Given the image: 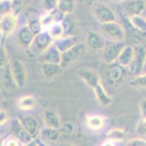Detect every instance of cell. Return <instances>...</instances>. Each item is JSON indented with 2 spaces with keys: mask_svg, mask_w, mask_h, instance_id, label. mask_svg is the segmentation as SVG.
Wrapping results in <instances>:
<instances>
[{
  "mask_svg": "<svg viewBox=\"0 0 146 146\" xmlns=\"http://www.w3.org/2000/svg\"><path fill=\"white\" fill-rule=\"evenodd\" d=\"M41 61L42 63L62 64V53L57 49L55 44H53L43 54H41Z\"/></svg>",
  "mask_w": 146,
  "mask_h": 146,
  "instance_id": "5bb4252c",
  "label": "cell"
},
{
  "mask_svg": "<svg viewBox=\"0 0 146 146\" xmlns=\"http://www.w3.org/2000/svg\"><path fill=\"white\" fill-rule=\"evenodd\" d=\"M74 130H75V127H74V125H72L71 123H64V124H62L61 125V127H60V131H61V133L62 135H71L72 132H74Z\"/></svg>",
  "mask_w": 146,
  "mask_h": 146,
  "instance_id": "8d00e7d4",
  "label": "cell"
},
{
  "mask_svg": "<svg viewBox=\"0 0 146 146\" xmlns=\"http://www.w3.org/2000/svg\"><path fill=\"white\" fill-rule=\"evenodd\" d=\"M4 146H22L21 143L17 138H8L4 141Z\"/></svg>",
  "mask_w": 146,
  "mask_h": 146,
  "instance_id": "b9f144b4",
  "label": "cell"
},
{
  "mask_svg": "<svg viewBox=\"0 0 146 146\" xmlns=\"http://www.w3.org/2000/svg\"><path fill=\"white\" fill-rule=\"evenodd\" d=\"M8 1H9V3H14V1H15V0H8Z\"/></svg>",
  "mask_w": 146,
  "mask_h": 146,
  "instance_id": "f907efd6",
  "label": "cell"
},
{
  "mask_svg": "<svg viewBox=\"0 0 146 146\" xmlns=\"http://www.w3.org/2000/svg\"><path fill=\"white\" fill-rule=\"evenodd\" d=\"M8 118H9V115L6 110H0V126L5 125L8 121Z\"/></svg>",
  "mask_w": 146,
  "mask_h": 146,
  "instance_id": "60d3db41",
  "label": "cell"
},
{
  "mask_svg": "<svg viewBox=\"0 0 146 146\" xmlns=\"http://www.w3.org/2000/svg\"><path fill=\"white\" fill-rule=\"evenodd\" d=\"M61 131L60 129H53V127H43L40 132V137L43 143H55L61 138Z\"/></svg>",
  "mask_w": 146,
  "mask_h": 146,
  "instance_id": "ffe728a7",
  "label": "cell"
},
{
  "mask_svg": "<svg viewBox=\"0 0 146 146\" xmlns=\"http://www.w3.org/2000/svg\"><path fill=\"white\" fill-rule=\"evenodd\" d=\"M5 1H8V0H0V3H5Z\"/></svg>",
  "mask_w": 146,
  "mask_h": 146,
  "instance_id": "681fc988",
  "label": "cell"
},
{
  "mask_svg": "<svg viewBox=\"0 0 146 146\" xmlns=\"http://www.w3.org/2000/svg\"><path fill=\"white\" fill-rule=\"evenodd\" d=\"M57 8L66 14H70L75 8V0H57Z\"/></svg>",
  "mask_w": 146,
  "mask_h": 146,
  "instance_id": "f1b7e54d",
  "label": "cell"
},
{
  "mask_svg": "<svg viewBox=\"0 0 146 146\" xmlns=\"http://www.w3.org/2000/svg\"><path fill=\"white\" fill-rule=\"evenodd\" d=\"M50 14H52V17H53L54 22H58V23L62 22V21L64 20V18L67 17V14H66V13H63L62 11H60L58 8H56V9H54V11H52V12H50Z\"/></svg>",
  "mask_w": 146,
  "mask_h": 146,
  "instance_id": "e575fe53",
  "label": "cell"
},
{
  "mask_svg": "<svg viewBox=\"0 0 146 146\" xmlns=\"http://www.w3.org/2000/svg\"><path fill=\"white\" fill-rule=\"evenodd\" d=\"M86 46L91 50H102L105 46V39L103 36L94 31H89L87 33Z\"/></svg>",
  "mask_w": 146,
  "mask_h": 146,
  "instance_id": "7c38bea8",
  "label": "cell"
},
{
  "mask_svg": "<svg viewBox=\"0 0 146 146\" xmlns=\"http://www.w3.org/2000/svg\"><path fill=\"white\" fill-rule=\"evenodd\" d=\"M145 139H146V138H145Z\"/></svg>",
  "mask_w": 146,
  "mask_h": 146,
  "instance_id": "db71d44e",
  "label": "cell"
},
{
  "mask_svg": "<svg viewBox=\"0 0 146 146\" xmlns=\"http://www.w3.org/2000/svg\"><path fill=\"white\" fill-rule=\"evenodd\" d=\"M139 110H140V113H141L143 118H146V98L140 101V103H139Z\"/></svg>",
  "mask_w": 146,
  "mask_h": 146,
  "instance_id": "7bdbcfd3",
  "label": "cell"
},
{
  "mask_svg": "<svg viewBox=\"0 0 146 146\" xmlns=\"http://www.w3.org/2000/svg\"><path fill=\"white\" fill-rule=\"evenodd\" d=\"M22 146H39V145H38V141H36V139H34V140H32L31 143L25 144V145H22Z\"/></svg>",
  "mask_w": 146,
  "mask_h": 146,
  "instance_id": "f6af8a7d",
  "label": "cell"
},
{
  "mask_svg": "<svg viewBox=\"0 0 146 146\" xmlns=\"http://www.w3.org/2000/svg\"><path fill=\"white\" fill-rule=\"evenodd\" d=\"M61 23H62V27L64 31V35H75V34H72L75 29V21L70 15L67 14V17Z\"/></svg>",
  "mask_w": 146,
  "mask_h": 146,
  "instance_id": "4dcf8cb0",
  "label": "cell"
},
{
  "mask_svg": "<svg viewBox=\"0 0 146 146\" xmlns=\"http://www.w3.org/2000/svg\"><path fill=\"white\" fill-rule=\"evenodd\" d=\"M63 146H74V145H71V144H64Z\"/></svg>",
  "mask_w": 146,
  "mask_h": 146,
  "instance_id": "c3c4849f",
  "label": "cell"
},
{
  "mask_svg": "<svg viewBox=\"0 0 146 146\" xmlns=\"http://www.w3.org/2000/svg\"><path fill=\"white\" fill-rule=\"evenodd\" d=\"M115 1H121V0H115Z\"/></svg>",
  "mask_w": 146,
  "mask_h": 146,
  "instance_id": "f5cc1de1",
  "label": "cell"
},
{
  "mask_svg": "<svg viewBox=\"0 0 146 146\" xmlns=\"http://www.w3.org/2000/svg\"><path fill=\"white\" fill-rule=\"evenodd\" d=\"M141 74H146V56H145V62H144V66H143V71Z\"/></svg>",
  "mask_w": 146,
  "mask_h": 146,
  "instance_id": "7dc6e473",
  "label": "cell"
},
{
  "mask_svg": "<svg viewBox=\"0 0 146 146\" xmlns=\"http://www.w3.org/2000/svg\"><path fill=\"white\" fill-rule=\"evenodd\" d=\"M0 82H1V86L4 89L13 91L14 88L17 87V84L14 82V78L12 76L11 72V68H9V63L3 69V74H1V78H0Z\"/></svg>",
  "mask_w": 146,
  "mask_h": 146,
  "instance_id": "603a6c76",
  "label": "cell"
},
{
  "mask_svg": "<svg viewBox=\"0 0 146 146\" xmlns=\"http://www.w3.org/2000/svg\"><path fill=\"white\" fill-rule=\"evenodd\" d=\"M27 27L31 29V32L36 36L38 34H40L43 29H42V26H41V22H40V19L39 18H29L28 19V22H27Z\"/></svg>",
  "mask_w": 146,
  "mask_h": 146,
  "instance_id": "f546056e",
  "label": "cell"
},
{
  "mask_svg": "<svg viewBox=\"0 0 146 146\" xmlns=\"http://www.w3.org/2000/svg\"><path fill=\"white\" fill-rule=\"evenodd\" d=\"M62 71V66L55 63H41V74L46 80H53Z\"/></svg>",
  "mask_w": 146,
  "mask_h": 146,
  "instance_id": "e0dca14e",
  "label": "cell"
},
{
  "mask_svg": "<svg viewBox=\"0 0 146 146\" xmlns=\"http://www.w3.org/2000/svg\"><path fill=\"white\" fill-rule=\"evenodd\" d=\"M129 84L135 89H146V74L136 76L129 82Z\"/></svg>",
  "mask_w": 146,
  "mask_h": 146,
  "instance_id": "1f68e13d",
  "label": "cell"
},
{
  "mask_svg": "<svg viewBox=\"0 0 146 146\" xmlns=\"http://www.w3.org/2000/svg\"><path fill=\"white\" fill-rule=\"evenodd\" d=\"M78 76L81 77V80L87 84L88 87H90L91 89H95L98 84L101 83V77L97 74L96 71L88 69V68H82L78 70Z\"/></svg>",
  "mask_w": 146,
  "mask_h": 146,
  "instance_id": "30bf717a",
  "label": "cell"
},
{
  "mask_svg": "<svg viewBox=\"0 0 146 146\" xmlns=\"http://www.w3.org/2000/svg\"><path fill=\"white\" fill-rule=\"evenodd\" d=\"M129 21L132 25V27H135L137 31L140 33H146V18L141 15H132L129 17Z\"/></svg>",
  "mask_w": 146,
  "mask_h": 146,
  "instance_id": "4316f807",
  "label": "cell"
},
{
  "mask_svg": "<svg viewBox=\"0 0 146 146\" xmlns=\"http://www.w3.org/2000/svg\"><path fill=\"white\" fill-rule=\"evenodd\" d=\"M126 146H146V139L143 138H135L127 141Z\"/></svg>",
  "mask_w": 146,
  "mask_h": 146,
  "instance_id": "ab89813d",
  "label": "cell"
},
{
  "mask_svg": "<svg viewBox=\"0 0 146 146\" xmlns=\"http://www.w3.org/2000/svg\"><path fill=\"white\" fill-rule=\"evenodd\" d=\"M42 6L46 12H52L57 8V0H42Z\"/></svg>",
  "mask_w": 146,
  "mask_h": 146,
  "instance_id": "d590c367",
  "label": "cell"
},
{
  "mask_svg": "<svg viewBox=\"0 0 146 146\" xmlns=\"http://www.w3.org/2000/svg\"><path fill=\"white\" fill-rule=\"evenodd\" d=\"M11 131H12L13 137L17 138L22 145L28 144L32 140H34V138L26 131V129L23 127L20 119H13L11 121Z\"/></svg>",
  "mask_w": 146,
  "mask_h": 146,
  "instance_id": "ba28073f",
  "label": "cell"
},
{
  "mask_svg": "<svg viewBox=\"0 0 146 146\" xmlns=\"http://www.w3.org/2000/svg\"><path fill=\"white\" fill-rule=\"evenodd\" d=\"M94 92H95V96H96V100L102 106H109L112 104V98L111 96L109 95L105 90V88L103 87V84L100 83L95 89H94Z\"/></svg>",
  "mask_w": 146,
  "mask_h": 146,
  "instance_id": "44dd1931",
  "label": "cell"
},
{
  "mask_svg": "<svg viewBox=\"0 0 146 146\" xmlns=\"http://www.w3.org/2000/svg\"><path fill=\"white\" fill-rule=\"evenodd\" d=\"M12 11V5L9 1H5V3H0V15H5L7 13H11Z\"/></svg>",
  "mask_w": 146,
  "mask_h": 146,
  "instance_id": "74e56055",
  "label": "cell"
},
{
  "mask_svg": "<svg viewBox=\"0 0 146 146\" xmlns=\"http://www.w3.org/2000/svg\"><path fill=\"white\" fill-rule=\"evenodd\" d=\"M145 56H146V49L138 44L135 47V55H133V58L131 61V63L129 64V67L126 68L127 71L130 74L135 75V76H139L141 75V71H143V66L145 62Z\"/></svg>",
  "mask_w": 146,
  "mask_h": 146,
  "instance_id": "277c9868",
  "label": "cell"
},
{
  "mask_svg": "<svg viewBox=\"0 0 146 146\" xmlns=\"http://www.w3.org/2000/svg\"><path fill=\"white\" fill-rule=\"evenodd\" d=\"M36 104V100L35 97L32 96V95H27V96H22L21 98H19L18 101V106L21 109V110H32V109H34Z\"/></svg>",
  "mask_w": 146,
  "mask_h": 146,
  "instance_id": "484cf974",
  "label": "cell"
},
{
  "mask_svg": "<svg viewBox=\"0 0 146 146\" xmlns=\"http://www.w3.org/2000/svg\"><path fill=\"white\" fill-rule=\"evenodd\" d=\"M102 146H116V145H115L113 141H111V140H109V139H108V140H105V141L102 144Z\"/></svg>",
  "mask_w": 146,
  "mask_h": 146,
  "instance_id": "ee69618b",
  "label": "cell"
},
{
  "mask_svg": "<svg viewBox=\"0 0 146 146\" xmlns=\"http://www.w3.org/2000/svg\"><path fill=\"white\" fill-rule=\"evenodd\" d=\"M35 35L31 32V29L27 26H22L17 35V40L20 47H22L23 49H29L32 47V43L34 41Z\"/></svg>",
  "mask_w": 146,
  "mask_h": 146,
  "instance_id": "4fadbf2b",
  "label": "cell"
},
{
  "mask_svg": "<svg viewBox=\"0 0 146 146\" xmlns=\"http://www.w3.org/2000/svg\"><path fill=\"white\" fill-rule=\"evenodd\" d=\"M84 50H86V43L78 42L77 44L71 47L67 52L62 53V64H69L71 62H74L75 60H77L84 53Z\"/></svg>",
  "mask_w": 146,
  "mask_h": 146,
  "instance_id": "8fae6325",
  "label": "cell"
},
{
  "mask_svg": "<svg viewBox=\"0 0 146 146\" xmlns=\"http://www.w3.org/2000/svg\"><path fill=\"white\" fill-rule=\"evenodd\" d=\"M92 13L100 23L113 22L117 19V15L111 7H109L104 3L97 1L92 5Z\"/></svg>",
  "mask_w": 146,
  "mask_h": 146,
  "instance_id": "7a4b0ae2",
  "label": "cell"
},
{
  "mask_svg": "<svg viewBox=\"0 0 146 146\" xmlns=\"http://www.w3.org/2000/svg\"><path fill=\"white\" fill-rule=\"evenodd\" d=\"M39 19H40V22H41V26H42L43 31H47L54 23V20H53V17L50 14V12H46V13L42 14Z\"/></svg>",
  "mask_w": 146,
  "mask_h": 146,
  "instance_id": "836d02e7",
  "label": "cell"
},
{
  "mask_svg": "<svg viewBox=\"0 0 146 146\" xmlns=\"http://www.w3.org/2000/svg\"><path fill=\"white\" fill-rule=\"evenodd\" d=\"M100 34L104 39L110 40L112 42H124L126 39V34L124 27L119 22H108L101 23L100 26Z\"/></svg>",
  "mask_w": 146,
  "mask_h": 146,
  "instance_id": "6da1fadb",
  "label": "cell"
},
{
  "mask_svg": "<svg viewBox=\"0 0 146 146\" xmlns=\"http://www.w3.org/2000/svg\"><path fill=\"white\" fill-rule=\"evenodd\" d=\"M125 46L126 44L124 42H111L109 44H105L102 49V58L104 63L106 64L115 63Z\"/></svg>",
  "mask_w": 146,
  "mask_h": 146,
  "instance_id": "8992f818",
  "label": "cell"
},
{
  "mask_svg": "<svg viewBox=\"0 0 146 146\" xmlns=\"http://www.w3.org/2000/svg\"><path fill=\"white\" fill-rule=\"evenodd\" d=\"M43 121L47 127H53V129H60L61 127V121L58 118V115L55 112L53 109H47L43 111L42 115Z\"/></svg>",
  "mask_w": 146,
  "mask_h": 146,
  "instance_id": "d6986e66",
  "label": "cell"
},
{
  "mask_svg": "<svg viewBox=\"0 0 146 146\" xmlns=\"http://www.w3.org/2000/svg\"><path fill=\"white\" fill-rule=\"evenodd\" d=\"M137 133L139 136H146V118H141V120L138 123Z\"/></svg>",
  "mask_w": 146,
  "mask_h": 146,
  "instance_id": "f35d334b",
  "label": "cell"
},
{
  "mask_svg": "<svg viewBox=\"0 0 146 146\" xmlns=\"http://www.w3.org/2000/svg\"><path fill=\"white\" fill-rule=\"evenodd\" d=\"M0 97H1V89H0Z\"/></svg>",
  "mask_w": 146,
  "mask_h": 146,
  "instance_id": "816d5d0a",
  "label": "cell"
},
{
  "mask_svg": "<svg viewBox=\"0 0 146 146\" xmlns=\"http://www.w3.org/2000/svg\"><path fill=\"white\" fill-rule=\"evenodd\" d=\"M36 141H38V145H39V146H48L46 143H43V141L40 140V139H36Z\"/></svg>",
  "mask_w": 146,
  "mask_h": 146,
  "instance_id": "bcb514c9",
  "label": "cell"
},
{
  "mask_svg": "<svg viewBox=\"0 0 146 146\" xmlns=\"http://www.w3.org/2000/svg\"><path fill=\"white\" fill-rule=\"evenodd\" d=\"M106 137L109 140H111L113 143H120V141H124L126 139V131L124 129L113 127V129L108 131Z\"/></svg>",
  "mask_w": 146,
  "mask_h": 146,
  "instance_id": "d4e9b609",
  "label": "cell"
},
{
  "mask_svg": "<svg viewBox=\"0 0 146 146\" xmlns=\"http://www.w3.org/2000/svg\"><path fill=\"white\" fill-rule=\"evenodd\" d=\"M21 120V123L23 125V127L26 129V131L29 133V135L36 139L35 137L38 136V133H39V130H40V126H39V121L36 120L35 117L33 116H26V117H23Z\"/></svg>",
  "mask_w": 146,
  "mask_h": 146,
  "instance_id": "ac0fdd59",
  "label": "cell"
},
{
  "mask_svg": "<svg viewBox=\"0 0 146 146\" xmlns=\"http://www.w3.org/2000/svg\"><path fill=\"white\" fill-rule=\"evenodd\" d=\"M133 55H135V47L131 46V44H127V46L124 47V49L121 50V53L119 54L116 62L120 66L127 68L129 64L131 63L132 58H133Z\"/></svg>",
  "mask_w": 146,
  "mask_h": 146,
  "instance_id": "7402d4cb",
  "label": "cell"
},
{
  "mask_svg": "<svg viewBox=\"0 0 146 146\" xmlns=\"http://www.w3.org/2000/svg\"><path fill=\"white\" fill-rule=\"evenodd\" d=\"M18 25V15L15 13H7L0 20V32L3 33L4 39L11 35L17 28Z\"/></svg>",
  "mask_w": 146,
  "mask_h": 146,
  "instance_id": "9c48e42d",
  "label": "cell"
},
{
  "mask_svg": "<svg viewBox=\"0 0 146 146\" xmlns=\"http://www.w3.org/2000/svg\"><path fill=\"white\" fill-rule=\"evenodd\" d=\"M54 43V40L53 38L49 35V33H48L47 31H42L40 34H38L34 38V41L32 43V47L31 49L35 53V54H43L48 48L52 47Z\"/></svg>",
  "mask_w": 146,
  "mask_h": 146,
  "instance_id": "52a82bcc",
  "label": "cell"
},
{
  "mask_svg": "<svg viewBox=\"0 0 146 146\" xmlns=\"http://www.w3.org/2000/svg\"><path fill=\"white\" fill-rule=\"evenodd\" d=\"M105 125V118L100 115H90L87 116V126L90 130L98 131L102 130Z\"/></svg>",
  "mask_w": 146,
  "mask_h": 146,
  "instance_id": "cb8c5ba5",
  "label": "cell"
},
{
  "mask_svg": "<svg viewBox=\"0 0 146 146\" xmlns=\"http://www.w3.org/2000/svg\"><path fill=\"white\" fill-rule=\"evenodd\" d=\"M9 68H11L12 76L14 78L17 87L19 88L25 87L26 81H27V71H26L25 64L22 63V61L19 58H13L9 62Z\"/></svg>",
  "mask_w": 146,
  "mask_h": 146,
  "instance_id": "5b68a950",
  "label": "cell"
},
{
  "mask_svg": "<svg viewBox=\"0 0 146 146\" xmlns=\"http://www.w3.org/2000/svg\"><path fill=\"white\" fill-rule=\"evenodd\" d=\"M3 41H4V36H3V33L0 32V69H4L8 64V62H7V54H6V50L4 48Z\"/></svg>",
  "mask_w": 146,
  "mask_h": 146,
  "instance_id": "d6a6232c",
  "label": "cell"
},
{
  "mask_svg": "<svg viewBox=\"0 0 146 146\" xmlns=\"http://www.w3.org/2000/svg\"><path fill=\"white\" fill-rule=\"evenodd\" d=\"M47 32L49 33V35L53 38L54 41L63 38L64 36V31H63V27H62V23H58V22H54L53 25L47 29Z\"/></svg>",
  "mask_w": 146,
  "mask_h": 146,
  "instance_id": "83f0119b",
  "label": "cell"
},
{
  "mask_svg": "<svg viewBox=\"0 0 146 146\" xmlns=\"http://www.w3.org/2000/svg\"><path fill=\"white\" fill-rule=\"evenodd\" d=\"M77 43H78V36L77 35H64L63 38L54 41V44L56 46V48L61 53L67 52L68 49H70L71 47H74Z\"/></svg>",
  "mask_w": 146,
  "mask_h": 146,
  "instance_id": "2e32d148",
  "label": "cell"
},
{
  "mask_svg": "<svg viewBox=\"0 0 146 146\" xmlns=\"http://www.w3.org/2000/svg\"><path fill=\"white\" fill-rule=\"evenodd\" d=\"M105 76L110 86H118L123 82L124 77L126 76V68L118 64L117 62L108 64L105 69Z\"/></svg>",
  "mask_w": 146,
  "mask_h": 146,
  "instance_id": "3957f363",
  "label": "cell"
},
{
  "mask_svg": "<svg viewBox=\"0 0 146 146\" xmlns=\"http://www.w3.org/2000/svg\"><path fill=\"white\" fill-rule=\"evenodd\" d=\"M124 8L129 17L141 15V13L146 8V3L145 0H126Z\"/></svg>",
  "mask_w": 146,
  "mask_h": 146,
  "instance_id": "9a60e30c",
  "label": "cell"
}]
</instances>
